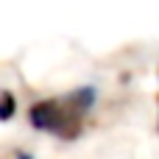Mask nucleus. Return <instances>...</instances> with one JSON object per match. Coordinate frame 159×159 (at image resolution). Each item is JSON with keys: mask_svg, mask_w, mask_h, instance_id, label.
<instances>
[{"mask_svg": "<svg viewBox=\"0 0 159 159\" xmlns=\"http://www.w3.org/2000/svg\"><path fill=\"white\" fill-rule=\"evenodd\" d=\"M95 92L78 89L67 101H42L31 106V123L42 131H53L59 137H75L81 131V117L92 106Z\"/></svg>", "mask_w": 159, "mask_h": 159, "instance_id": "1", "label": "nucleus"}, {"mask_svg": "<svg viewBox=\"0 0 159 159\" xmlns=\"http://www.w3.org/2000/svg\"><path fill=\"white\" fill-rule=\"evenodd\" d=\"M14 115V98H11V92H3L0 95V120H8Z\"/></svg>", "mask_w": 159, "mask_h": 159, "instance_id": "2", "label": "nucleus"}, {"mask_svg": "<svg viewBox=\"0 0 159 159\" xmlns=\"http://www.w3.org/2000/svg\"><path fill=\"white\" fill-rule=\"evenodd\" d=\"M20 159H31V157H28V154H22V157H20Z\"/></svg>", "mask_w": 159, "mask_h": 159, "instance_id": "3", "label": "nucleus"}]
</instances>
